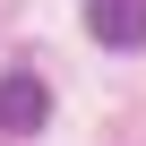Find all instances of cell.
Wrapping results in <instances>:
<instances>
[{
    "label": "cell",
    "instance_id": "1",
    "mask_svg": "<svg viewBox=\"0 0 146 146\" xmlns=\"http://www.w3.org/2000/svg\"><path fill=\"white\" fill-rule=\"evenodd\" d=\"M86 35L103 52H137L146 43V0H86Z\"/></svg>",
    "mask_w": 146,
    "mask_h": 146
},
{
    "label": "cell",
    "instance_id": "2",
    "mask_svg": "<svg viewBox=\"0 0 146 146\" xmlns=\"http://www.w3.org/2000/svg\"><path fill=\"white\" fill-rule=\"evenodd\" d=\"M52 120V95H43V78H35V69H9V78H0V129H43Z\"/></svg>",
    "mask_w": 146,
    "mask_h": 146
}]
</instances>
